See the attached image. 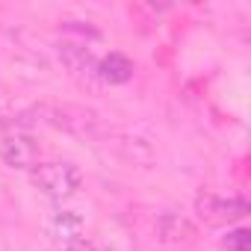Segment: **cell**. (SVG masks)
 I'll use <instances>...</instances> for the list:
<instances>
[{
    "label": "cell",
    "instance_id": "cell-1",
    "mask_svg": "<svg viewBox=\"0 0 251 251\" xmlns=\"http://www.w3.org/2000/svg\"><path fill=\"white\" fill-rule=\"evenodd\" d=\"M30 177H33L36 189L45 192L53 201L71 198L83 183V175H80V169L74 163H39Z\"/></svg>",
    "mask_w": 251,
    "mask_h": 251
},
{
    "label": "cell",
    "instance_id": "cell-2",
    "mask_svg": "<svg viewBox=\"0 0 251 251\" xmlns=\"http://www.w3.org/2000/svg\"><path fill=\"white\" fill-rule=\"evenodd\" d=\"M59 59L65 65V71L77 80L80 89H89V92L103 89V83L98 77V59H95V53L86 45H80V42H59Z\"/></svg>",
    "mask_w": 251,
    "mask_h": 251
},
{
    "label": "cell",
    "instance_id": "cell-3",
    "mask_svg": "<svg viewBox=\"0 0 251 251\" xmlns=\"http://www.w3.org/2000/svg\"><path fill=\"white\" fill-rule=\"evenodd\" d=\"M195 213L207 225H230L248 216V201L242 198H219L213 192H201L195 198Z\"/></svg>",
    "mask_w": 251,
    "mask_h": 251
},
{
    "label": "cell",
    "instance_id": "cell-4",
    "mask_svg": "<svg viewBox=\"0 0 251 251\" xmlns=\"http://www.w3.org/2000/svg\"><path fill=\"white\" fill-rule=\"evenodd\" d=\"M0 160L12 169H36L42 160V145L30 133H9L0 142Z\"/></svg>",
    "mask_w": 251,
    "mask_h": 251
},
{
    "label": "cell",
    "instance_id": "cell-5",
    "mask_svg": "<svg viewBox=\"0 0 251 251\" xmlns=\"http://www.w3.org/2000/svg\"><path fill=\"white\" fill-rule=\"evenodd\" d=\"M42 115L48 118V124H53V127L59 130H68V133H77V136H86L95 130L98 124V115L92 109H83V106H53V109H42Z\"/></svg>",
    "mask_w": 251,
    "mask_h": 251
},
{
    "label": "cell",
    "instance_id": "cell-6",
    "mask_svg": "<svg viewBox=\"0 0 251 251\" xmlns=\"http://www.w3.org/2000/svg\"><path fill=\"white\" fill-rule=\"evenodd\" d=\"M154 230H157V239L163 245H189L195 239V233H198L195 225L186 216H180V213H163L157 219Z\"/></svg>",
    "mask_w": 251,
    "mask_h": 251
},
{
    "label": "cell",
    "instance_id": "cell-7",
    "mask_svg": "<svg viewBox=\"0 0 251 251\" xmlns=\"http://www.w3.org/2000/svg\"><path fill=\"white\" fill-rule=\"evenodd\" d=\"M98 77L103 86H118V83H127L133 77V62L124 56V53H109L103 59H98Z\"/></svg>",
    "mask_w": 251,
    "mask_h": 251
},
{
    "label": "cell",
    "instance_id": "cell-8",
    "mask_svg": "<svg viewBox=\"0 0 251 251\" xmlns=\"http://www.w3.org/2000/svg\"><path fill=\"white\" fill-rule=\"evenodd\" d=\"M48 230H50L59 242H74V239L80 236V230H83V219H80L74 210H56V213L50 216Z\"/></svg>",
    "mask_w": 251,
    "mask_h": 251
},
{
    "label": "cell",
    "instance_id": "cell-9",
    "mask_svg": "<svg viewBox=\"0 0 251 251\" xmlns=\"http://www.w3.org/2000/svg\"><path fill=\"white\" fill-rule=\"evenodd\" d=\"M222 245H225L227 251H248V248H251V233H248L245 227H236V230L225 233Z\"/></svg>",
    "mask_w": 251,
    "mask_h": 251
},
{
    "label": "cell",
    "instance_id": "cell-10",
    "mask_svg": "<svg viewBox=\"0 0 251 251\" xmlns=\"http://www.w3.org/2000/svg\"><path fill=\"white\" fill-rule=\"evenodd\" d=\"M65 251H95V245L92 242H86V239H74V242H68V248Z\"/></svg>",
    "mask_w": 251,
    "mask_h": 251
},
{
    "label": "cell",
    "instance_id": "cell-11",
    "mask_svg": "<svg viewBox=\"0 0 251 251\" xmlns=\"http://www.w3.org/2000/svg\"><path fill=\"white\" fill-rule=\"evenodd\" d=\"M0 124H6V103H3V98H0Z\"/></svg>",
    "mask_w": 251,
    "mask_h": 251
}]
</instances>
